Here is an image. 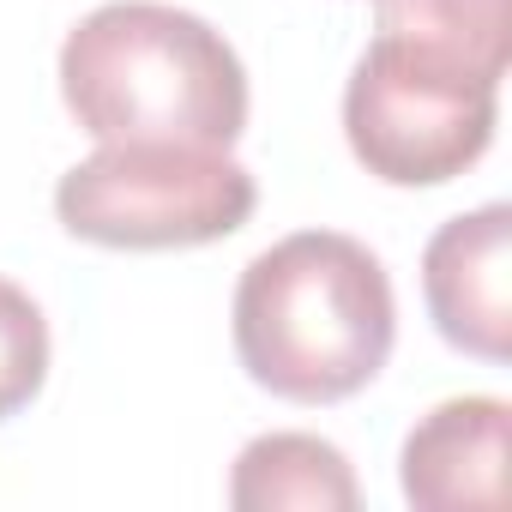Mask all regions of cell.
I'll list each match as a JSON object with an SVG mask.
<instances>
[{
  "instance_id": "obj_6",
  "label": "cell",
  "mask_w": 512,
  "mask_h": 512,
  "mask_svg": "<svg viewBox=\"0 0 512 512\" xmlns=\"http://www.w3.org/2000/svg\"><path fill=\"white\" fill-rule=\"evenodd\" d=\"M512 410L506 398H446L410 434L398 458L404 500L416 512H470L506 500Z\"/></svg>"
},
{
  "instance_id": "obj_2",
  "label": "cell",
  "mask_w": 512,
  "mask_h": 512,
  "mask_svg": "<svg viewBox=\"0 0 512 512\" xmlns=\"http://www.w3.org/2000/svg\"><path fill=\"white\" fill-rule=\"evenodd\" d=\"M61 97L97 145H217L247 133V67L199 13L109 0L61 43Z\"/></svg>"
},
{
  "instance_id": "obj_4",
  "label": "cell",
  "mask_w": 512,
  "mask_h": 512,
  "mask_svg": "<svg viewBox=\"0 0 512 512\" xmlns=\"http://www.w3.org/2000/svg\"><path fill=\"white\" fill-rule=\"evenodd\" d=\"M494 115V79L404 37H374L344 85V139L386 187H440L464 175L494 145Z\"/></svg>"
},
{
  "instance_id": "obj_9",
  "label": "cell",
  "mask_w": 512,
  "mask_h": 512,
  "mask_svg": "<svg viewBox=\"0 0 512 512\" xmlns=\"http://www.w3.org/2000/svg\"><path fill=\"white\" fill-rule=\"evenodd\" d=\"M49 380V320L43 308L0 278V422L19 416Z\"/></svg>"
},
{
  "instance_id": "obj_3",
  "label": "cell",
  "mask_w": 512,
  "mask_h": 512,
  "mask_svg": "<svg viewBox=\"0 0 512 512\" xmlns=\"http://www.w3.org/2000/svg\"><path fill=\"white\" fill-rule=\"evenodd\" d=\"M260 187L217 145H97L55 187L67 235L121 253H169L235 235Z\"/></svg>"
},
{
  "instance_id": "obj_1",
  "label": "cell",
  "mask_w": 512,
  "mask_h": 512,
  "mask_svg": "<svg viewBox=\"0 0 512 512\" xmlns=\"http://www.w3.org/2000/svg\"><path fill=\"white\" fill-rule=\"evenodd\" d=\"M229 320L247 380L284 404L356 398L398 344L386 266L338 229H296L247 260Z\"/></svg>"
},
{
  "instance_id": "obj_5",
  "label": "cell",
  "mask_w": 512,
  "mask_h": 512,
  "mask_svg": "<svg viewBox=\"0 0 512 512\" xmlns=\"http://www.w3.org/2000/svg\"><path fill=\"white\" fill-rule=\"evenodd\" d=\"M422 302L452 350L476 362L512 356V211L500 199L434 229L422 247Z\"/></svg>"
},
{
  "instance_id": "obj_8",
  "label": "cell",
  "mask_w": 512,
  "mask_h": 512,
  "mask_svg": "<svg viewBox=\"0 0 512 512\" xmlns=\"http://www.w3.org/2000/svg\"><path fill=\"white\" fill-rule=\"evenodd\" d=\"M380 37H404L482 79H506V0H380Z\"/></svg>"
},
{
  "instance_id": "obj_7",
  "label": "cell",
  "mask_w": 512,
  "mask_h": 512,
  "mask_svg": "<svg viewBox=\"0 0 512 512\" xmlns=\"http://www.w3.org/2000/svg\"><path fill=\"white\" fill-rule=\"evenodd\" d=\"M229 506L235 512H278V506H302V512H356L362 488L350 458L320 440V434H260L247 440L235 470H229Z\"/></svg>"
}]
</instances>
